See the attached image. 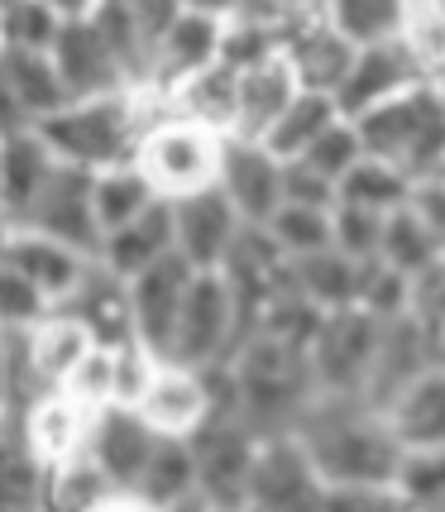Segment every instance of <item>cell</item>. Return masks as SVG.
<instances>
[{
  "mask_svg": "<svg viewBox=\"0 0 445 512\" xmlns=\"http://www.w3.org/2000/svg\"><path fill=\"white\" fill-rule=\"evenodd\" d=\"M302 436L326 479L321 503H402L393 479L402 465V441L369 398L316 393L302 417Z\"/></svg>",
  "mask_w": 445,
  "mask_h": 512,
  "instance_id": "1",
  "label": "cell"
},
{
  "mask_svg": "<svg viewBox=\"0 0 445 512\" xmlns=\"http://www.w3.org/2000/svg\"><path fill=\"white\" fill-rule=\"evenodd\" d=\"M149 130V115L139 91H115V96H77L63 111H53L39 120V134L48 139V149L72 163V168H115L130 163L139 149V134Z\"/></svg>",
  "mask_w": 445,
  "mask_h": 512,
  "instance_id": "2",
  "label": "cell"
},
{
  "mask_svg": "<svg viewBox=\"0 0 445 512\" xmlns=\"http://www.w3.org/2000/svg\"><path fill=\"white\" fill-rule=\"evenodd\" d=\"M364 149L383 163L402 168L412 182L441 178L445 168V106L436 96V82L402 91L393 101H383L374 111L355 115Z\"/></svg>",
  "mask_w": 445,
  "mask_h": 512,
  "instance_id": "3",
  "label": "cell"
},
{
  "mask_svg": "<svg viewBox=\"0 0 445 512\" xmlns=\"http://www.w3.org/2000/svg\"><path fill=\"white\" fill-rule=\"evenodd\" d=\"M225 149H230V134L211 130L192 115H163L139 134L134 163L154 182L158 197L182 201L206 192V187H221Z\"/></svg>",
  "mask_w": 445,
  "mask_h": 512,
  "instance_id": "4",
  "label": "cell"
},
{
  "mask_svg": "<svg viewBox=\"0 0 445 512\" xmlns=\"http://www.w3.org/2000/svg\"><path fill=\"white\" fill-rule=\"evenodd\" d=\"M249 340V321H245V302L240 288L225 268H197L187 302L178 316V340H173V355L168 359H187V364H221L235 359V350Z\"/></svg>",
  "mask_w": 445,
  "mask_h": 512,
  "instance_id": "5",
  "label": "cell"
},
{
  "mask_svg": "<svg viewBox=\"0 0 445 512\" xmlns=\"http://www.w3.org/2000/svg\"><path fill=\"white\" fill-rule=\"evenodd\" d=\"M379 340H383V321L374 312H364V307H340V312L321 316L312 345H307L316 393L364 398L369 379H374Z\"/></svg>",
  "mask_w": 445,
  "mask_h": 512,
  "instance_id": "6",
  "label": "cell"
},
{
  "mask_svg": "<svg viewBox=\"0 0 445 512\" xmlns=\"http://www.w3.org/2000/svg\"><path fill=\"white\" fill-rule=\"evenodd\" d=\"M201 455V503L211 508H249V479L264 436L240 417V412H216L197 436Z\"/></svg>",
  "mask_w": 445,
  "mask_h": 512,
  "instance_id": "7",
  "label": "cell"
},
{
  "mask_svg": "<svg viewBox=\"0 0 445 512\" xmlns=\"http://www.w3.org/2000/svg\"><path fill=\"white\" fill-rule=\"evenodd\" d=\"M91 426H96V407L72 398L67 388H44L20 412H5V436H20L48 469L82 455L91 446Z\"/></svg>",
  "mask_w": 445,
  "mask_h": 512,
  "instance_id": "8",
  "label": "cell"
},
{
  "mask_svg": "<svg viewBox=\"0 0 445 512\" xmlns=\"http://www.w3.org/2000/svg\"><path fill=\"white\" fill-rule=\"evenodd\" d=\"M139 412H144V422L154 426L158 436H187L192 441L201 426L221 412L211 369L187 364V359H163L149 393L139 398Z\"/></svg>",
  "mask_w": 445,
  "mask_h": 512,
  "instance_id": "9",
  "label": "cell"
},
{
  "mask_svg": "<svg viewBox=\"0 0 445 512\" xmlns=\"http://www.w3.org/2000/svg\"><path fill=\"white\" fill-rule=\"evenodd\" d=\"M326 498V479L312 460V446L302 431L264 436L254 479H249V508H307Z\"/></svg>",
  "mask_w": 445,
  "mask_h": 512,
  "instance_id": "10",
  "label": "cell"
},
{
  "mask_svg": "<svg viewBox=\"0 0 445 512\" xmlns=\"http://www.w3.org/2000/svg\"><path fill=\"white\" fill-rule=\"evenodd\" d=\"M91 182H96L91 168L58 163V173H53V182L39 192V201L29 206L24 225L39 230V235H53V240H63V245L82 249V254L96 259V254H101V240H106V230H101V216H96Z\"/></svg>",
  "mask_w": 445,
  "mask_h": 512,
  "instance_id": "11",
  "label": "cell"
},
{
  "mask_svg": "<svg viewBox=\"0 0 445 512\" xmlns=\"http://www.w3.org/2000/svg\"><path fill=\"white\" fill-rule=\"evenodd\" d=\"M197 268L182 259L178 249L163 254L158 264H149L144 273L130 278V316H134V335L168 359L173 355V340H178V316L182 302H187V288H192Z\"/></svg>",
  "mask_w": 445,
  "mask_h": 512,
  "instance_id": "12",
  "label": "cell"
},
{
  "mask_svg": "<svg viewBox=\"0 0 445 512\" xmlns=\"http://www.w3.org/2000/svg\"><path fill=\"white\" fill-rule=\"evenodd\" d=\"M5 268L24 273L53 307H67L82 292L96 259L82 254V249L63 245V240H53V235L29 230V225H5Z\"/></svg>",
  "mask_w": 445,
  "mask_h": 512,
  "instance_id": "13",
  "label": "cell"
},
{
  "mask_svg": "<svg viewBox=\"0 0 445 512\" xmlns=\"http://www.w3.org/2000/svg\"><path fill=\"white\" fill-rule=\"evenodd\" d=\"M53 58H58V72H63L72 101L77 96H115V91L134 87L130 67H125V58L106 39V29L96 24V15L67 20L58 44H53Z\"/></svg>",
  "mask_w": 445,
  "mask_h": 512,
  "instance_id": "14",
  "label": "cell"
},
{
  "mask_svg": "<svg viewBox=\"0 0 445 512\" xmlns=\"http://www.w3.org/2000/svg\"><path fill=\"white\" fill-rule=\"evenodd\" d=\"M422 82H431V72L417 63V53L402 39H383V44H364L355 53L345 82L335 91V101H340L345 115H364L374 106H383V101L402 96V91L422 87Z\"/></svg>",
  "mask_w": 445,
  "mask_h": 512,
  "instance_id": "15",
  "label": "cell"
},
{
  "mask_svg": "<svg viewBox=\"0 0 445 512\" xmlns=\"http://www.w3.org/2000/svg\"><path fill=\"white\" fill-rule=\"evenodd\" d=\"M0 77H5V130L39 125L72 101L53 48H5Z\"/></svg>",
  "mask_w": 445,
  "mask_h": 512,
  "instance_id": "16",
  "label": "cell"
},
{
  "mask_svg": "<svg viewBox=\"0 0 445 512\" xmlns=\"http://www.w3.org/2000/svg\"><path fill=\"white\" fill-rule=\"evenodd\" d=\"M178 211V254L192 268H225L230 254L245 235V216L235 211V201L225 197V187H206L197 197L173 201Z\"/></svg>",
  "mask_w": 445,
  "mask_h": 512,
  "instance_id": "17",
  "label": "cell"
},
{
  "mask_svg": "<svg viewBox=\"0 0 445 512\" xmlns=\"http://www.w3.org/2000/svg\"><path fill=\"white\" fill-rule=\"evenodd\" d=\"M221 187L249 225H268L283 206V158L264 139H230Z\"/></svg>",
  "mask_w": 445,
  "mask_h": 512,
  "instance_id": "18",
  "label": "cell"
},
{
  "mask_svg": "<svg viewBox=\"0 0 445 512\" xmlns=\"http://www.w3.org/2000/svg\"><path fill=\"white\" fill-rule=\"evenodd\" d=\"M158 446V431L144 422V412L139 407H101L96 412V426H91V455L101 460V469L111 474L120 489L130 493V503L139 508V498H134V484H139V474L149 465V455Z\"/></svg>",
  "mask_w": 445,
  "mask_h": 512,
  "instance_id": "19",
  "label": "cell"
},
{
  "mask_svg": "<svg viewBox=\"0 0 445 512\" xmlns=\"http://www.w3.org/2000/svg\"><path fill=\"white\" fill-rule=\"evenodd\" d=\"M221 58H225V20L187 5L178 20H173V29L158 39L149 82H158L163 91H173L178 82H187L192 72L221 63Z\"/></svg>",
  "mask_w": 445,
  "mask_h": 512,
  "instance_id": "20",
  "label": "cell"
},
{
  "mask_svg": "<svg viewBox=\"0 0 445 512\" xmlns=\"http://www.w3.org/2000/svg\"><path fill=\"white\" fill-rule=\"evenodd\" d=\"M283 53L292 58L297 77H302V87L340 91L345 72H350V63H355L359 44L335 29L331 15H307V10H302V15L288 24V34H283Z\"/></svg>",
  "mask_w": 445,
  "mask_h": 512,
  "instance_id": "21",
  "label": "cell"
},
{
  "mask_svg": "<svg viewBox=\"0 0 445 512\" xmlns=\"http://www.w3.org/2000/svg\"><path fill=\"white\" fill-rule=\"evenodd\" d=\"M24 340H29V364L39 388H63L67 374L101 345L96 326L77 307H53L44 321L24 326Z\"/></svg>",
  "mask_w": 445,
  "mask_h": 512,
  "instance_id": "22",
  "label": "cell"
},
{
  "mask_svg": "<svg viewBox=\"0 0 445 512\" xmlns=\"http://www.w3.org/2000/svg\"><path fill=\"white\" fill-rule=\"evenodd\" d=\"M63 158L48 149L39 125H20L5 130V149H0V197H5V225H24L29 206L39 201Z\"/></svg>",
  "mask_w": 445,
  "mask_h": 512,
  "instance_id": "23",
  "label": "cell"
},
{
  "mask_svg": "<svg viewBox=\"0 0 445 512\" xmlns=\"http://www.w3.org/2000/svg\"><path fill=\"white\" fill-rule=\"evenodd\" d=\"M302 91V77L292 58L278 48L259 63L240 67V115H235V134L230 139H264L273 120L292 106V96Z\"/></svg>",
  "mask_w": 445,
  "mask_h": 512,
  "instance_id": "24",
  "label": "cell"
},
{
  "mask_svg": "<svg viewBox=\"0 0 445 512\" xmlns=\"http://www.w3.org/2000/svg\"><path fill=\"white\" fill-rule=\"evenodd\" d=\"M173 249H178V211H173L168 197H158L144 216H134L130 225L111 230V235L101 240V254H96V259L130 283L134 273H144V268L158 264V259L173 254Z\"/></svg>",
  "mask_w": 445,
  "mask_h": 512,
  "instance_id": "25",
  "label": "cell"
},
{
  "mask_svg": "<svg viewBox=\"0 0 445 512\" xmlns=\"http://www.w3.org/2000/svg\"><path fill=\"white\" fill-rule=\"evenodd\" d=\"M139 508H187L201 503V455L187 436H158L149 465L134 484Z\"/></svg>",
  "mask_w": 445,
  "mask_h": 512,
  "instance_id": "26",
  "label": "cell"
},
{
  "mask_svg": "<svg viewBox=\"0 0 445 512\" xmlns=\"http://www.w3.org/2000/svg\"><path fill=\"white\" fill-rule=\"evenodd\" d=\"M383 417L398 431L402 450L445 446V364H431L426 374H417L383 407Z\"/></svg>",
  "mask_w": 445,
  "mask_h": 512,
  "instance_id": "27",
  "label": "cell"
},
{
  "mask_svg": "<svg viewBox=\"0 0 445 512\" xmlns=\"http://www.w3.org/2000/svg\"><path fill=\"white\" fill-rule=\"evenodd\" d=\"M44 508L48 512H96V508H134V503H130V493L101 469V460L91 450H82V455H72V460L48 469Z\"/></svg>",
  "mask_w": 445,
  "mask_h": 512,
  "instance_id": "28",
  "label": "cell"
},
{
  "mask_svg": "<svg viewBox=\"0 0 445 512\" xmlns=\"http://www.w3.org/2000/svg\"><path fill=\"white\" fill-rule=\"evenodd\" d=\"M168 96H173V111L178 115H192V120L211 125V130L235 134V115H240V67L221 58V63L192 72L187 82H178Z\"/></svg>",
  "mask_w": 445,
  "mask_h": 512,
  "instance_id": "29",
  "label": "cell"
},
{
  "mask_svg": "<svg viewBox=\"0 0 445 512\" xmlns=\"http://www.w3.org/2000/svg\"><path fill=\"white\" fill-rule=\"evenodd\" d=\"M292 283L312 297L321 312H340V307H359V288H364V264L350 259L345 249H316L292 259Z\"/></svg>",
  "mask_w": 445,
  "mask_h": 512,
  "instance_id": "30",
  "label": "cell"
},
{
  "mask_svg": "<svg viewBox=\"0 0 445 512\" xmlns=\"http://www.w3.org/2000/svg\"><path fill=\"white\" fill-rule=\"evenodd\" d=\"M340 101H335V91H316V87H302L292 96V106L278 120H273V130L264 134V144L273 149L278 158H302L312 149L321 134L331 130L335 120H340Z\"/></svg>",
  "mask_w": 445,
  "mask_h": 512,
  "instance_id": "31",
  "label": "cell"
},
{
  "mask_svg": "<svg viewBox=\"0 0 445 512\" xmlns=\"http://www.w3.org/2000/svg\"><path fill=\"white\" fill-rule=\"evenodd\" d=\"M383 264L402 268L407 278H422L426 268H436L445 259V245L436 240V230L426 225V216L407 201L398 211H388V225H383Z\"/></svg>",
  "mask_w": 445,
  "mask_h": 512,
  "instance_id": "32",
  "label": "cell"
},
{
  "mask_svg": "<svg viewBox=\"0 0 445 512\" xmlns=\"http://www.w3.org/2000/svg\"><path fill=\"white\" fill-rule=\"evenodd\" d=\"M91 197H96V216H101V230L111 235L120 225H130L134 216H144L158 201L154 182L144 178L139 163H115V168H101L96 182H91Z\"/></svg>",
  "mask_w": 445,
  "mask_h": 512,
  "instance_id": "33",
  "label": "cell"
},
{
  "mask_svg": "<svg viewBox=\"0 0 445 512\" xmlns=\"http://www.w3.org/2000/svg\"><path fill=\"white\" fill-rule=\"evenodd\" d=\"M412 192H417V182L407 178L402 168H393V163H383V158L364 154L340 178V201H355V206H369V211H398V206H407L412 201Z\"/></svg>",
  "mask_w": 445,
  "mask_h": 512,
  "instance_id": "34",
  "label": "cell"
},
{
  "mask_svg": "<svg viewBox=\"0 0 445 512\" xmlns=\"http://www.w3.org/2000/svg\"><path fill=\"white\" fill-rule=\"evenodd\" d=\"M268 235L288 259L316 254V249L335 245V206H302V201H283L278 216L268 221Z\"/></svg>",
  "mask_w": 445,
  "mask_h": 512,
  "instance_id": "35",
  "label": "cell"
},
{
  "mask_svg": "<svg viewBox=\"0 0 445 512\" xmlns=\"http://www.w3.org/2000/svg\"><path fill=\"white\" fill-rule=\"evenodd\" d=\"M335 20V29L345 39L364 44H383V39H398L402 29V0H331L326 10Z\"/></svg>",
  "mask_w": 445,
  "mask_h": 512,
  "instance_id": "36",
  "label": "cell"
},
{
  "mask_svg": "<svg viewBox=\"0 0 445 512\" xmlns=\"http://www.w3.org/2000/svg\"><path fill=\"white\" fill-rule=\"evenodd\" d=\"M398 39L417 53V63L431 77L445 72V0H402Z\"/></svg>",
  "mask_w": 445,
  "mask_h": 512,
  "instance_id": "37",
  "label": "cell"
},
{
  "mask_svg": "<svg viewBox=\"0 0 445 512\" xmlns=\"http://www.w3.org/2000/svg\"><path fill=\"white\" fill-rule=\"evenodd\" d=\"M393 489H398V498L412 503V508H445V446L402 450Z\"/></svg>",
  "mask_w": 445,
  "mask_h": 512,
  "instance_id": "38",
  "label": "cell"
},
{
  "mask_svg": "<svg viewBox=\"0 0 445 512\" xmlns=\"http://www.w3.org/2000/svg\"><path fill=\"white\" fill-rule=\"evenodd\" d=\"M0 39L5 48H53L63 34V15L48 5V0H10L0 5Z\"/></svg>",
  "mask_w": 445,
  "mask_h": 512,
  "instance_id": "39",
  "label": "cell"
},
{
  "mask_svg": "<svg viewBox=\"0 0 445 512\" xmlns=\"http://www.w3.org/2000/svg\"><path fill=\"white\" fill-rule=\"evenodd\" d=\"M412 297H417V278H407L402 268L383 264V259L364 264V288H359V307L364 312H374L379 321H393V316L412 312Z\"/></svg>",
  "mask_w": 445,
  "mask_h": 512,
  "instance_id": "40",
  "label": "cell"
},
{
  "mask_svg": "<svg viewBox=\"0 0 445 512\" xmlns=\"http://www.w3.org/2000/svg\"><path fill=\"white\" fill-rule=\"evenodd\" d=\"M383 225H388L383 211L340 201V206H335V249H345L350 259L369 264V259H379V249H383Z\"/></svg>",
  "mask_w": 445,
  "mask_h": 512,
  "instance_id": "41",
  "label": "cell"
},
{
  "mask_svg": "<svg viewBox=\"0 0 445 512\" xmlns=\"http://www.w3.org/2000/svg\"><path fill=\"white\" fill-rule=\"evenodd\" d=\"M364 154H369V149H364V134H359L355 115H340V120H335L331 130L321 134V139H316V144L302 158H307L312 168H321V173H331V178L340 182Z\"/></svg>",
  "mask_w": 445,
  "mask_h": 512,
  "instance_id": "42",
  "label": "cell"
},
{
  "mask_svg": "<svg viewBox=\"0 0 445 512\" xmlns=\"http://www.w3.org/2000/svg\"><path fill=\"white\" fill-rule=\"evenodd\" d=\"M72 398H82L87 407H115V340H101L63 383Z\"/></svg>",
  "mask_w": 445,
  "mask_h": 512,
  "instance_id": "43",
  "label": "cell"
},
{
  "mask_svg": "<svg viewBox=\"0 0 445 512\" xmlns=\"http://www.w3.org/2000/svg\"><path fill=\"white\" fill-rule=\"evenodd\" d=\"M283 201L302 206H340V182L312 168L307 158H283Z\"/></svg>",
  "mask_w": 445,
  "mask_h": 512,
  "instance_id": "44",
  "label": "cell"
},
{
  "mask_svg": "<svg viewBox=\"0 0 445 512\" xmlns=\"http://www.w3.org/2000/svg\"><path fill=\"white\" fill-rule=\"evenodd\" d=\"M0 307H5V326H34L53 312V302L15 268H0Z\"/></svg>",
  "mask_w": 445,
  "mask_h": 512,
  "instance_id": "45",
  "label": "cell"
},
{
  "mask_svg": "<svg viewBox=\"0 0 445 512\" xmlns=\"http://www.w3.org/2000/svg\"><path fill=\"white\" fill-rule=\"evenodd\" d=\"M125 10L134 15L139 34H144V44H149V53H154L158 39H163V34L173 29V20L187 10V0H125Z\"/></svg>",
  "mask_w": 445,
  "mask_h": 512,
  "instance_id": "46",
  "label": "cell"
},
{
  "mask_svg": "<svg viewBox=\"0 0 445 512\" xmlns=\"http://www.w3.org/2000/svg\"><path fill=\"white\" fill-rule=\"evenodd\" d=\"M412 206L426 216V225L436 230V240L445 245V178H422L412 192Z\"/></svg>",
  "mask_w": 445,
  "mask_h": 512,
  "instance_id": "47",
  "label": "cell"
},
{
  "mask_svg": "<svg viewBox=\"0 0 445 512\" xmlns=\"http://www.w3.org/2000/svg\"><path fill=\"white\" fill-rule=\"evenodd\" d=\"M48 5H53V10L63 15V20H82V15H91V10H96L101 0H48Z\"/></svg>",
  "mask_w": 445,
  "mask_h": 512,
  "instance_id": "48",
  "label": "cell"
},
{
  "mask_svg": "<svg viewBox=\"0 0 445 512\" xmlns=\"http://www.w3.org/2000/svg\"><path fill=\"white\" fill-rule=\"evenodd\" d=\"M192 10H206V15H221V20H230L235 10H240V0H187Z\"/></svg>",
  "mask_w": 445,
  "mask_h": 512,
  "instance_id": "49",
  "label": "cell"
},
{
  "mask_svg": "<svg viewBox=\"0 0 445 512\" xmlns=\"http://www.w3.org/2000/svg\"><path fill=\"white\" fill-rule=\"evenodd\" d=\"M431 82H436V96H441V106H445V72H436Z\"/></svg>",
  "mask_w": 445,
  "mask_h": 512,
  "instance_id": "50",
  "label": "cell"
},
{
  "mask_svg": "<svg viewBox=\"0 0 445 512\" xmlns=\"http://www.w3.org/2000/svg\"><path fill=\"white\" fill-rule=\"evenodd\" d=\"M0 5H10V0H0Z\"/></svg>",
  "mask_w": 445,
  "mask_h": 512,
  "instance_id": "51",
  "label": "cell"
},
{
  "mask_svg": "<svg viewBox=\"0 0 445 512\" xmlns=\"http://www.w3.org/2000/svg\"><path fill=\"white\" fill-rule=\"evenodd\" d=\"M441 178H445V168H441Z\"/></svg>",
  "mask_w": 445,
  "mask_h": 512,
  "instance_id": "52",
  "label": "cell"
}]
</instances>
